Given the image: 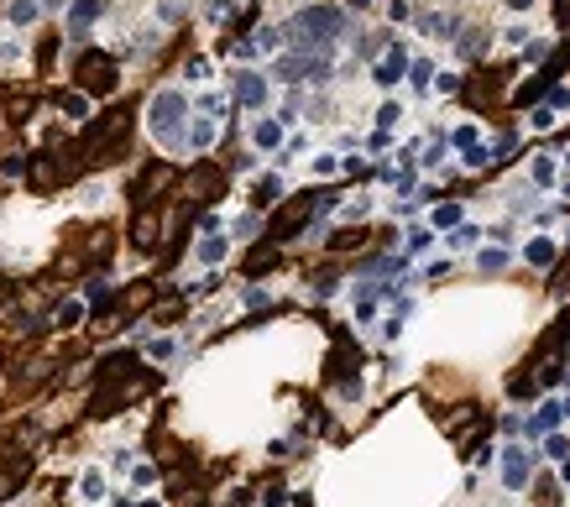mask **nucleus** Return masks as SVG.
I'll list each match as a JSON object with an SVG mask.
<instances>
[{
  "mask_svg": "<svg viewBox=\"0 0 570 507\" xmlns=\"http://www.w3.org/2000/svg\"><path fill=\"white\" fill-rule=\"evenodd\" d=\"M95 16H100V0H78V6H74V32H84Z\"/></svg>",
  "mask_w": 570,
  "mask_h": 507,
  "instance_id": "obj_11",
  "label": "nucleus"
},
{
  "mask_svg": "<svg viewBox=\"0 0 570 507\" xmlns=\"http://www.w3.org/2000/svg\"><path fill=\"white\" fill-rule=\"evenodd\" d=\"M508 6H518V11H523V6H528V0H508Z\"/></svg>",
  "mask_w": 570,
  "mask_h": 507,
  "instance_id": "obj_16",
  "label": "nucleus"
},
{
  "mask_svg": "<svg viewBox=\"0 0 570 507\" xmlns=\"http://www.w3.org/2000/svg\"><path fill=\"white\" fill-rule=\"evenodd\" d=\"M340 26H346V21H340V11H303V16H298V42H314V47H325L330 42V32H340Z\"/></svg>",
  "mask_w": 570,
  "mask_h": 507,
  "instance_id": "obj_3",
  "label": "nucleus"
},
{
  "mask_svg": "<svg viewBox=\"0 0 570 507\" xmlns=\"http://www.w3.org/2000/svg\"><path fill=\"white\" fill-rule=\"evenodd\" d=\"M502 476H508V486H523V482H528V460L518 455V450H508V465H502Z\"/></svg>",
  "mask_w": 570,
  "mask_h": 507,
  "instance_id": "obj_9",
  "label": "nucleus"
},
{
  "mask_svg": "<svg viewBox=\"0 0 570 507\" xmlns=\"http://www.w3.org/2000/svg\"><path fill=\"white\" fill-rule=\"evenodd\" d=\"M11 16H16V21H32L37 6H32V0H16V6H11Z\"/></svg>",
  "mask_w": 570,
  "mask_h": 507,
  "instance_id": "obj_14",
  "label": "nucleus"
},
{
  "mask_svg": "<svg viewBox=\"0 0 570 507\" xmlns=\"http://www.w3.org/2000/svg\"><path fill=\"white\" fill-rule=\"evenodd\" d=\"M131 235H136V246H141V251H152V246H157V215H152L147 204H141V215H136V225H131Z\"/></svg>",
  "mask_w": 570,
  "mask_h": 507,
  "instance_id": "obj_7",
  "label": "nucleus"
},
{
  "mask_svg": "<svg viewBox=\"0 0 570 507\" xmlns=\"http://www.w3.org/2000/svg\"><path fill=\"white\" fill-rule=\"evenodd\" d=\"M554 11H560V21H570V0H554Z\"/></svg>",
  "mask_w": 570,
  "mask_h": 507,
  "instance_id": "obj_15",
  "label": "nucleus"
},
{
  "mask_svg": "<svg viewBox=\"0 0 570 507\" xmlns=\"http://www.w3.org/2000/svg\"><path fill=\"white\" fill-rule=\"evenodd\" d=\"M26 471H32V460H26V455H16L11 465H0V497H11V491L26 482Z\"/></svg>",
  "mask_w": 570,
  "mask_h": 507,
  "instance_id": "obj_6",
  "label": "nucleus"
},
{
  "mask_svg": "<svg viewBox=\"0 0 570 507\" xmlns=\"http://www.w3.org/2000/svg\"><path fill=\"white\" fill-rule=\"evenodd\" d=\"M528 262H539V267L554 262V246H549V241H534V246H528Z\"/></svg>",
  "mask_w": 570,
  "mask_h": 507,
  "instance_id": "obj_13",
  "label": "nucleus"
},
{
  "mask_svg": "<svg viewBox=\"0 0 570 507\" xmlns=\"http://www.w3.org/2000/svg\"><path fill=\"white\" fill-rule=\"evenodd\" d=\"M314 209H325V194H303V199H293V204H288L283 215L272 220V231H267V235H272V241H283V235H293L298 225H303V220L314 215Z\"/></svg>",
  "mask_w": 570,
  "mask_h": 507,
  "instance_id": "obj_2",
  "label": "nucleus"
},
{
  "mask_svg": "<svg viewBox=\"0 0 570 507\" xmlns=\"http://www.w3.org/2000/svg\"><path fill=\"white\" fill-rule=\"evenodd\" d=\"M351 6H366V0H351Z\"/></svg>",
  "mask_w": 570,
  "mask_h": 507,
  "instance_id": "obj_17",
  "label": "nucleus"
},
{
  "mask_svg": "<svg viewBox=\"0 0 570 507\" xmlns=\"http://www.w3.org/2000/svg\"><path fill=\"white\" fill-rule=\"evenodd\" d=\"M397 74H403V52H397V47H392V52H388V58H382V63H377V84H392V78H397Z\"/></svg>",
  "mask_w": 570,
  "mask_h": 507,
  "instance_id": "obj_10",
  "label": "nucleus"
},
{
  "mask_svg": "<svg viewBox=\"0 0 570 507\" xmlns=\"http://www.w3.org/2000/svg\"><path fill=\"white\" fill-rule=\"evenodd\" d=\"M78 84H84L89 95H110V89H115V63L105 58V52H84V63H78Z\"/></svg>",
  "mask_w": 570,
  "mask_h": 507,
  "instance_id": "obj_1",
  "label": "nucleus"
},
{
  "mask_svg": "<svg viewBox=\"0 0 570 507\" xmlns=\"http://www.w3.org/2000/svg\"><path fill=\"white\" fill-rule=\"evenodd\" d=\"M277 262V251L267 246V251H251V262H246V272H262V267H272Z\"/></svg>",
  "mask_w": 570,
  "mask_h": 507,
  "instance_id": "obj_12",
  "label": "nucleus"
},
{
  "mask_svg": "<svg viewBox=\"0 0 570 507\" xmlns=\"http://www.w3.org/2000/svg\"><path fill=\"white\" fill-rule=\"evenodd\" d=\"M235 95H241V105H262V100H267V84H262L257 74H241V84H235Z\"/></svg>",
  "mask_w": 570,
  "mask_h": 507,
  "instance_id": "obj_8",
  "label": "nucleus"
},
{
  "mask_svg": "<svg viewBox=\"0 0 570 507\" xmlns=\"http://www.w3.org/2000/svg\"><path fill=\"white\" fill-rule=\"evenodd\" d=\"M163 183H173V163H157L141 173V183H136V204H152V194L163 189Z\"/></svg>",
  "mask_w": 570,
  "mask_h": 507,
  "instance_id": "obj_5",
  "label": "nucleus"
},
{
  "mask_svg": "<svg viewBox=\"0 0 570 507\" xmlns=\"http://www.w3.org/2000/svg\"><path fill=\"white\" fill-rule=\"evenodd\" d=\"M178 121H183V100L173 95V89H163V95L152 100V131L168 136V131H178Z\"/></svg>",
  "mask_w": 570,
  "mask_h": 507,
  "instance_id": "obj_4",
  "label": "nucleus"
}]
</instances>
